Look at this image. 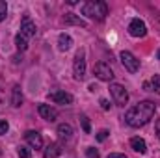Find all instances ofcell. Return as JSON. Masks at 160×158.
Returning a JSON list of instances; mask_svg holds the SVG:
<instances>
[{
  "label": "cell",
  "instance_id": "obj_1",
  "mask_svg": "<svg viewBox=\"0 0 160 158\" xmlns=\"http://www.w3.org/2000/svg\"><path fill=\"white\" fill-rule=\"evenodd\" d=\"M155 112H157V104H155V102H151V101H142V102H138L136 106H132V108L125 114V121H127L128 126L140 128V126L147 125V123L153 119Z\"/></svg>",
  "mask_w": 160,
  "mask_h": 158
},
{
  "label": "cell",
  "instance_id": "obj_18",
  "mask_svg": "<svg viewBox=\"0 0 160 158\" xmlns=\"http://www.w3.org/2000/svg\"><path fill=\"white\" fill-rule=\"evenodd\" d=\"M15 45H17V48H19V50H26V48H28V39L19 32V34L15 36Z\"/></svg>",
  "mask_w": 160,
  "mask_h": 158
},
{
  "label": "cell",
  "instance_id": "obj_10",
  "mask_svg": "<svg viewBox=\"0 0 160 158\" xmlns=\"http://www.w3.org/2000/svg\"><path fill=\"white\" fill-rule=\"evenodd\" d=\"M24 140L28 141V145L32 149H41L43 147V138H41L39 132H36V130H26L24 132Z\"/></svg>",
  "mask_w": 160,
  "mask_h": 158
},
{
  "label": "cell",
  "instance_id": "obj_30",
  "mask_svg": "<svg viewBox=\"0 0 160 158\" xmlns=\"http://www.w3.org/2000/svg\"><path fill=\"white\" fill-rule=\"evenodd\" d=\"M157 58H158V60H160V48H158V50H157Z\"/></svg>",
  "mask_w": 160,
  "mask_h": 158
},
{
  "label": "cell",
  "instance_id": "obj_11",
  "mask_svg": "<svg viewBox=\"0 0 160 158\" xmlns=\"http://www.w3.org/2000/svg\"><path fill=\"white\" fill-rule=\"evenodd\" d=\"M38 112H39L41 117L47 119V121H56V119H58L56 108H52V106H48V104H39V106H38Z\"/></svg>",
  "mask_w": 160,
  "mask_h": 158
},
{
  "label": "cell",
  "instance_id": "obj_8",
  "mask_svg": "<svg viewBox=\"0 0 160 158\" xmlns=\"http://www.w3.org/2000/svg\"><path fill=\"white\" fill-rule=\"evenodd\" d=\"M36 24L32 22V19L28 17V15H24L22 17V22H21V34L26 37V39H30V37H34L36 36Z\"/></svg>",
  "mask_w": 160,
  "mask_h": 158
},
{
  "label": "cell",
  "instance_id": "obj_15",
  "mask_svg": "<svg viewBox=\"0 0 160 158\" xmlns=\"http://www.w3.org/2000/svg\"><path fill=\"white\" fill-rule=\"evenodd\" d=\"M60 153H62L60 145H58V143H50V145L43 151V158H58Z\"/></svg>",
  "mask_w": 160,
  "mask_h": 158
},
{
  "label": "cell",
  "instance_id": "obj_26",
  "mask_svg": "<svg viewBox=\"0 0 160 158\" xmlns=\"http://www.w3.org/2000/svg\"><path fill=\"white\" fill-rule=\"evenodd\" d=\"M101 108H102V110H110V102H108L106 99H101Z\"/></svg>",
  "mask_w": 160,
  "mask_h": 158
},
{
  "label": "cell",
  "instance_id": "obj_22",
  "mask_svg": "<svg viewBox=\"0 0 160 158\" xmlns=\"http://www.w3.org/2000/svg\"><path fill=\"white\" fill-rule=\"evenodd\" d=\"M8 17V4L4 0H0V22Z\"/></svg>",
  "mask_w": 160,
  "mask_h": 158
},
{
  "label": "cell",
  "instance_id": "obj_12",
  "mask_svg": "<svg viewBox=\"0 0 160 158\" xmlns=\"http://www.w3.org/2000/svg\"><path fill=\"white\" fill-rule=\"evenodd\" d=\"M21 104H22V91H21L19 86H13V89H11V106L19 108Z\"/></svg>",
  "mask_w": 160,
  "mask_h": 158
},
{
  "label": "cell",
  "instance_id": "obj_28",
  "mask_svg": "<svg viewBox=\"0 0 160 158\" xmlns=\"http://www.w3.org/2000/svg\"><path fill=\"white\" fill-rule=\"evenodd\" d=\"M155 130H157V136H158V140H160V119L157 121V125H155Z\"/></svg>",
  "mask_w": 160,
  "mask_h": 158
},
{
  "label": "cell",
  "instance_id": "obj_27",
  "mask_svg": "<svg viewBox=\"0 0 160 158\" xmlns=\"http://www.w3.org/2000/svg\"><path fill=\"white\" fill-rule=\"evenodd\" d=\"M106 158H127L125 155H121V153H112V155H108Z\"/></svg>",
  "mask_w": 160,
  "mask_h": 158
},
{
  "label": "cell",
  "instance_id": "obj_29",
  "mask_svg": "<svg viewBox=\"0 0 160 158\" xmlns=\"http://www.w3.org/2000/svg\"><path fill=\"white\" fill-rule=\"evenodd\" d=\"M143 89H147V91H151V84H149V82H145V84H143Z\"/></svg>",
  "mask_w": 160,
  "mask_h": 158
},
{
  "label": "cell",
  "instance_id": "obj_19",
  "mask_svg": "<svg viewBox=\"0 0 160 158\" xmlns=\"http://www.w3.org/2000/svg\"><path fill=\"white\" fill-rule=\"evenodd\" d=\"M149 84H151V91H155V93L160 95V75H155Z\"/></svg>",
  "mask_w": 160,
  "mask_h": 158
},
{
  "label": "cell",
  "instance_id": "obj_7",
  "mask_svg": "<svg viewBox=\"0 0 160 158\" xmlns=\"http://www.w3.org/2000/svg\"><path fill=\"white\" fill-rule=\"evenodd\" d=\"M128 34H130L132 37H143V36L147 34V26H145V22L140 21V19H132L130 24H128Z\"/></svg>",
  "mask_w": 160,
  "mask_h": 158
},
{
  "label": "cell",
  "instance_id": "obj_6",
  "mask_svg": "<svg viewBox=\"0 0 160 158\" xmlns=\"http://www.w3.org/2000/svg\"><path fill=\"white\" fill-rule=\"evenodd\" d=\"M73 73H75V78L77 80H84L86 78V60H84V52H78L75 56V62H73Z\"/></svg>",
  "mask_w": 160,
  "mask_h": 158
},
{
  "label": "cell",
  "instance_id": "obj_9",
  "mask_svg": "<svg viewBox=\"0 0 160 158\" xmlns=\"http://www.w3.org/2000/svg\"><path fill=\"white\" fill-rule=\"evenodd\" d=\"M48 99L56 104H71L73 102V95L67 93V91H50Z\"/></svg>",
  "mask_w": 160,
  "mask_h": 158
},
{
  "label": "cell",
  "instance_id": "obj_4",
  "mask_svg": "<svg viewBox=\"0 0 160 158\" xmlns=\"http://www.w3.org/2000/svg\"><path fill=\"white\" fill-rule=\"evenodd\" d=\"M119 58H121L123 67H125L128 73H138V69H140V60H136V56H134L132 52L123 50V52L119 54Z\"/></svg>",
  "mask_w": 160,
  "mask_h": 158
},
{
  "label": "cell",
  "instance_id": "obj_17",
  "mask_svg": "<svg viewBox=\"0 0 160 158\" xmlns=\"http://www.w3.org/2000/svg\"><path fill=\"white\" fill-rule=\"evenodd\" d=\"M63 21H65L67 24H77V26H82V28H86V22H84L82 19H78L75 13H65Z\"/></svg>",
  "mask_w": 160,
  "mask_h": 158
},
{
  "label": "cell",
  "instance_id": "obj_20",
  "mask_svg": "<svg viewBox=\"0 0 160 158\" xmlns=\"http://www.w3.org/2000/svg\"><path fill=\"white\" fill-rule=\"evenodd\" d=\"M17 155H19V158H30V156H32L30 149H28V147H24V145H21V147L17 149Z\"/></svg>",
  "mask_w": 160,
  "mask_h": 158
},
{
  "label": "cell",
  "instance_id": "obj_2",
  "mask_svg": "<svg viewBox=\"0 0 160 158\" xmlns=\"http://www.w3.org/2000/svg\"><path fill=\"white\" fill-rule=\"evenodd\" d=\"M82 15L95 19V21H102L108 15V6L102 0H89L82 6Z\"/></svg>",
  "mask_w": 160,
  "mask_h": 158
},
{
  "label": "cell",
  "instance_id": "obj_5",
  "mask_svg": "<svg viewBox=\"0 0 160 158\" xmlns=\"http://www.w3.org/2000/svg\"><path fill=\"white\" fill-rule=\"evenodd\" d=\"M93 73H95V77H97L99 80H104V82L114 80V71H112V67H110L106 62H99V63H95Z\"/></svg>",
  "mask_w": 160,
  "mask_h": 158
},
{
  "label": "cell",
  "instance_id": "obj_25",
  "mask_svg": "<svg viewBox=\"0 0 160 158\" xmlns=\"http://www.w3.org/2000/svg\"><path fill=\"white\" fill-rule=\"evenodd\" d=\"M106 138H108V130H101V132L97 134V140H99V141H104Z\"/></svg>",
  "mask_w": 160,
  "mask_h": 158
},
{
  "label": "cell",
  "instance_id": "obj_21",
  "mask_svg": "<svg viewBox=\"0 0 160 158\" xmlns=\"http://www.w3.org/2000/svg\"><path fill=\"white\" fill-rule=\"evenodd\" d=\"M80 121H82V128H84V132H86V134H89V132H91V125H89V119H88V116H82V117H80Z\"/></svg>",
  "mask_w": 160,
  "mask_h": 158
},
{
  "label": "cell",
  "instance_id": "obj_24",
  "mask_svg": "<svg viewBox=\"0 0 160 158\" xmlns=\"http://www.w3.org/2000/svg\"><path fill=\"white\" fill-rule=\"evenodd\" d=\"M9 130V123L6 119H0V134H8Z\"/></svg>",
  "mask_w": 160,
  "mask_h": 158
},
{
  "label": "cell",
  "instance_id": "obj_16",
  "mask_svg": "<svg viewBox=\"0 0 160 158\" xmlns=\"http://www.w3.org/2000/svg\"><path fill=\"white\" fill-rule=\"evenodd\" d=\"M58 134H60L62 140H69V138L73 136V126L67 125V123H62V125L58 126Z\"/></svg>",
  "mask_w": 160,
  "mask_h": 158
},
{
  "label": "cell",
  "instance_id": "obj_14",
  "mask_svg": "<svg viewBox=\"0 0 160 158\" xmlns=\"http://www.w3.org/2000/svg\"><path fill=\"white\" fill-rule=\"evenodd\" d=\"M58 47H60V50H69L71 47H73V37L71 36H67V34H60V37H58Z\"/></svg>",
  "mask_w": 160,
  "mask_h": 158
},
{
  "label": "cell",
  "instance_id": "obj_13",
  "mask_svg": "<svg viewBox=\"0 0 160 158\" xmlns=\"http://www.w3.org/2000/svg\"><path fill=\"white\" fill-rule=\"evenodd\" d=\"M130 147H132L136 153H140V155H143V153L147 151V143H145V140H142V138H132V140H130Z\"/></svg>",
  "mask_w": 160,
  "mask_h": 158
},
{
  "label": "cell",
  "instance_id": "obj_3",
  "mask_svg": "<svg viewBox=\"0 0 160 158\" xmlns=\"http://www.w3.org/2000/svg\"><path fill=\"white\" fill-rule=\"evenodd\" d=\"M110 95H112V99L118 106H125L127 101H128V93L121 84H110Z\"/></svg>",
  "mask_w": 160,
  "mask_h": 158
},
{
  "label": "cell",
  "instance_id": "obj_23",
  "mask_svg": "<svg viewBox=\"0 0 160 158\" xmlns=\"http://www.w3.org/2000/svg\"><path fill=\"white\" fill-rule=\"evenodd\" d=\"M86 156L88 158H99V151L95 147H88L86 149Z\"/></svg>",
  "mask_w": 160,
  "mask_h": 158
}]
</instances>
